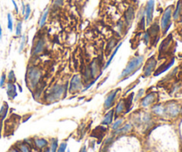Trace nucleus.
<instances>
[{
	"mask_svg": "<svg viewBox=\"0 0 182 152\" xmlns=\"http://www.w3.org/2000/svg\"><path fill=\"white\" fill-rule=\"evenodd\" d=\"M155 67H156V59L155 56H151L149 59H148V61H146V64L143 68L144 76H150L154 72V70H155Z\"/></svg>",
	"mask_w": 182,
	"mask_h": 152,
	"instance_id": "obj_7",
	"label": "nucleus"
},
{
	"mask_svg": "<svg viewBox=\"0 0 182 152\" xmlns=\"http://www.w3.org/2000/svg\"><path fill=\"white\" fill-rule=\"evenodd\" d=\"M7 77V82H11V83H16V76L14 71L12 70L9 71L8 75L6 76Z\"/></svg>",
	"mask_w": 182,
	"mask_h": 152,
	"instance_id": "obj_31",
	"label": "nucleus"
},
{
	"mask_svg": "<svg viewBox=\"0 0 182 152\" xmlns=\"http://www.w3.org/2000/svg\"><path fill=\"white\" fill-rule=\"evenodd\" d=\"M48 15H49V9H46L45 12L42 14V15L39 19V21H38V28L41 29L45 26L46 24V21H47V18H48Z\"/></svg>",
	"mask_w": 182,
	"mask_h": 152,
	"instance_id": "obj_26",
	"label": "nucleus"
},
{
	"mask_svg": "<svg viewBox=\"0 0 182 152\" xmlns=\"http://www.w3.org/2000/svg\"><path fill=\"white\" fill-rule=\"evenodd\" d=\"M6 82H7L6 74L4 72V73H2L1 77H0V87H1V88H4V86L6 85Z\"/></svg>",
	"mask_w": 182,
	"mask_h": 152,
	"instance_id": "obj_36",
	"label": "nucleus"
},
{
	"mask_svg": "<svg viewBox=\"0 0 182 152\" xmlns=\"http://www.w3.org/2000/svg\"><path fill=\"white\" fill-rule=\"evenodd\" d=\"M79 152H87V150H86V146H85V145H84V146L82 147V149L80 150V151Z\"/></svg>",
	"mask_w": 182,
	"mask_h": 152,
	"instance_id": "obj_45",
	"label": "nucleus"
},
{
	"mask_svg": "<svg viewBox=\"0 0 182 152\" xmlns=\"http://www.w3.org/2000/svg\"><path fill=\"white\" fill-rule=\"evenodd\" d=\"M134 20V8L130 6L125 12V21L128 27H130Z\"/></svg>",
	"mask_w": 182,
	"mask_h": 152,
	"instance_id": "obj_14",
	"label": "nucleus"
},
{
	"mask_svg": "<svg viewBox=\"0 0 182 152\" xmlns=\"http://www.w3.org/2000/svg\"><path fill=\"white\" fill-rule=\"evenodd\" d=\"M182 12V0H179L178 1V4H177V6H176V9L173 13V19L174 20H178L180 18V16L181 15Z\"/></svg>",
	"mask_w": 182,
	"mask_h": 152,
	"instance_id": "obj_27",
	"label": "nucleus"
},
{
	"mask_svg": "<svg viewBox=\"0 0 182 152\" xmlns=\"http://www.w3.org/2000/svg\"><path fill=\"white\" fill-rule=\"evenodd\" d=\"M8 152H21V151L18 150V148H17L16 146H14V147H12V148L8 150Z\"/></svg>",
	"mask_w": 182,
	"mask_h": 152,
	"instance_id": "obj_41",
	"label": "nucleus"
},
{
	"mask_svg": "<svg viewBox=\"0 0 182 152\" xmlns=\"http://www.w3.org/2000/svg\"><path fill=\"white\" fill-rule=\"evenodd\" d=\"M6 93L7 96L10 100H14L18 93H17V87H16L15 83H11V82H6Z\"/></svg>",
	"mask_w": 182,
	"mask_h": 152,
	"instance_id": "obj_12",
	"label": "nucleus"
},
{
	"mask_svg": "<svg viewBox=\"0 0 182 152\" xmlns=\"http://www.w3.org/2000/svg\"><path fill=\"white\" fill-rule=\"evenodd\" d=\"M125 110V104H124V100H120L119 102L117 103V105L116 107V108L114 109L115 111V115L116 117H118L120 114H122L123 111Z\"/></svg>",
	"mask_w": 182,
	"mask_h": 152,
	"instance_id": "obj_24",
	"label": "nucleus"
},
{
	"mask_svg": "<svg viewBox=\"0 0 182 152\" xmlns=\"http://www.w3.org/2000/svg\"><path fill=\"white\" fill-rule=\"evenodd\" d=\"M156 99V94L155 92H150L147 94L142 100H141V106L143 108H148L155 102Z\"/></svg>",
	"mask_w": 182,
	"mask_h": 152,
	"instance_id": "obj_13",
	"label": "nucleus"
},
{
	"mask_svg": "<svg viewBox=\"0 0 182 152\" xmlns=\"http://www.w3.org/2000/svg\"><path fill=\"white\" fill-rule=\"evenodd\" d=\"M45 47H46V41L43 37H39L35 45L33 46V49H32V52H31V55L32 56H37L38 54H40L42 52H44L45 50Z\"/></svg>",
	"mask_w": 182,
	"mask_h": 152,
	"instance_id": "obj_9",
	"label": "nucleus"
},
{
	"mask_svg": "<svg viewBox=\"0 0 182 152\" xmlns=\"http://www.w3.org/2000/svg\"><path fill=\"white\" fill-rule=\"evenodd\" d=\"M33 143L35 144L36 148L37 150H40L46 149L48 145V141L46 139H43V138H35L33 140Z\"/></svg>",
	"mask_w": 182,
	"mask_h": 152,
	"instance_id": "obj_15",
	"label": "nucleus"
},
{
	"mask_svg": "<svg viewBox=\"0 0 182 152\" xmlns=\"http://www.w3.org/2000/svg\"><path fill=\"white\" fill-rule=\"evenodd\" d=\"M68 91L67 85H59L55 84L52 87H50L45 94V100L47 103H53L57 102L62 99Z\"/></svg>",
	"mask_w": 182,
	"mask_h": 152,
	"instance_id": "obj_2",
	"label": "nucleus"
},
{
	"mask_svg": "<svg viewBox=\"0 0 182 152\" xmlns=\"http://www.w3.org/2000/svg\"><path fill=\"white\" fill-rule=\"evenodd\" d=\"M82 87H83V80H82L81 76L79 74L74 75L69 82V92L70 93H75V92L81 91Z\"/></svg>",
	"mask_w": 182,
	"mask_h": 152,
	"instance_id": "obj_5",
	"label": "nucleus"
},
{
	"mask_svg": "<svg viewBox=\"0 0 182 152\" xmlns=\"http://www.w3.org/2000/svg\"><path fill=\"white\" fill-rule=\"evenodd\" d=\"M116 45H117V39H115V38L111 39V40L108 42L107 46V53H109L111 51H113V49H115L116 46H117Z\"/></svg>",
	"mask_w": 182,
	"mask_h": 152,
	"instance_id": "obj_29",
	"label": "nucleus"
},
{
	"mask_svg": "<svg viewBox=\"0 0 182 152\" xmlns=\"http://www.w3.org/2000/svg\"><path fill=\"white\" fill-rule=\"evenodd\" d=\"M16 147L18 148V150L21 152H31V147L30 144H28L26 141H21V142H18L15 145Z\"/></svg>",
	"mask_w": 182,
	"mask_h": 152,
	"instance_id": "obj_20",
	"label": "nucleus"
},
{
	"mask_svg": "<svg viewBox=\"0 0 182 152\" xmlns=\"http://www.w3.org/2000/svg\"><path fill=\"white\" fill-rule=\"evenodd\" d=\"M64 0H53V7H60L62 5Z\"/></svg>",
	"mask_w": 182,
	"mask_h": 152,
	"instance_id": "obj_40",
	"label": "nucleus"
},
{
	"mask_svg": "<svg viewBox=\"0 0 182 152\" xmlns=\"http://www.w3.org/2000/svg\"><path fill=\"white\" fill-rule=\"evenodd\" d=\"M18 87H19V90H20V92H22V88H21V86L20 85H18Z\"/></svg>",
	"mask_w": 182,
	"mask_h": 152,
	"instance_id": "obj_48",
	"label": "nucleus"
},
{
	"mask_svg": "<svg viewBox=\"0 0 182 152\" xmlns=\"http://www.w3.org/2000/svg\"><path fill=\"white\" fill-rule=\"evenodd\" d=\"M2 37H3V30H2V27H1V24H0V42L2 40Z\"/></svg>",
	"mask_w": 182,
	"mask_h": 152,
	"instance_id": "obj_46",
	"label": "nucleus"
},
{
	"mask_svg": "<svg viewBox=\"0 0 182 152\" xmlns=\"http://www.w3.org/2000/svg\"><path fill=\"white\" fill-rule=\"evenodd\" d=\"M90 70H91V76L93 78L100 77L102 75V70H101V63L99 61V59H94L91 61L90 66Z\"/></svg>",
	"mask_w": 182,
	"mask_h": 152,
	"instance_id": "obj_8",
	"label": "nucleus"
},
{
	"mask_svg": "<svg viewBox=\"0 0 182 152\" xmlns=\"http://www.w3.org/2000/svg\"><path fill=\"white\" fill-rule=\"evenodd\" d=\"M144 62V56L143 55H138L135 57H133L129 62L127 63L126 67L123 70L121 75L119 76L118 79H120L119 82H123L129 78L130 76L134 75L137 71L142 67Z\"/></svg>",
	"mask_w": 182,
	"mask_h": 152,
	"instance_id": "obj_1",
	"label": "nucleus"
},
{
	"mask_svg": "<svg viewBox=\"0 0 182 152\" xmlns=\"http://www.w3.org/2000/svg\"><path fill=\"white\" fill-rule=\"evenodd\" d=\"M31 15V7L30 4H27L26 5V9H25V13H24V20L25 21H28L30 19Z\"/></svg>",
	"mask_w": 182,
	"mask_h": 152,
	"instance_id": "obj_34",
	"label": "nucleus"
},
{
	"mask_svg": "<svg viewBox=\"0 0 182 152\" xmlns=\"http://www.w3.org/2000/svg\"><path fill=\"white\" fill-rule=\"evenodd\" d=\"M142 40H143V42H144L146 45H148V44H149V42H150V40H151V37H150V35H149V33H148V31L144 33V36H143Z\"/></svg>",
	"mask_w": 182,
	"mask_h": 152,
	"instance_id": "obj_37",
	"label": "nucleus"
},
{
	"mask_svg": "<svg viewBox=\"0 0 182 152\" xmlns=\"http://www.w3.org/2000/svg\"><path fill=\"white\" fill-rule=\"evenodd\" d=\"M171 14H172V6H169L164 10L162 18H161V30L163 31V34H165L167 31L169 30L171 26Z\"/></svg>",
	"mask_w": 182,
	"mask_h": 152,
	"instance_id": "obj_4",
	"label": "nucleus"
},
{
	"mask_svg": "<svg viewBox=\"0 0 182 152\" xmlns=\"http://www.w3.org/2000/svg\"><path fill=\"white\" fill-rule=\"evenodd\" d=\"M153 112L156 115H163L165 111V108L162 105H155L152 108Z\"/></svg>",
	"mask_w": 182,
	"mask_h": 152,
	"instance_id": "obj_28",
	"label": "nucleus"
},
{
	"mask_svg": "<svg viewBox=\"0 0 182 152\" xmlns=\"http://www.w3.org/2000/svg\"><path fill=\"white\" fill-rule=\"evenodd\" d=\"M154 10H155V0H148L146 5L145 9H144L147 26H149L152 23L153 16H154Z\"/></svg>",
	"mask_w": 182,
	"mask_h": 152,
	"instance_id": "obj_6",
	"label": "nucleus"
},
{
	"mask_svg": "<svg viewBox=\"0 0 182 152\" xmlns=\"http://www.w3.org/2000/svg\"><path fill=\"white\" fill-rule=\"evenodd\" d=\"M120 92V89H116L114 91L110 92L107 96L106 100L104 102V108L105 109H108L110 108L111 107L113 106L114 102H115V100H116V97L117 95V93Z\"/></svg>",
	"mask_w": 182,
	"mask_h": 152,
	"instance_id": "obj_11",
	"label": "nucleus"
},
{
	"mask_svg": "<svg viewBox=\"0 0 182 152\" xmlns=\"http://www.w3.org/2000/svg\"><path fill=\"white\" fill-rule=\"evenodd\" d=\"M8 110H9V106L7 102H4L3 105L0 108V119L5 120V118L7 117L8 114Z\"/></svg>",
	"mask_w": 182,
	"mask_h": 152,
	"instance_id": "obj_25",
	"label": "nucleus"
},
{
	"mask_svg": "<svg viewBox=\"0 0 182 152\" xmlns=\"http://www.w3.org/2000/svg\"><path fill=\"white\" fill-rule=\"evenodd\" d=\"M122 123H123V119L120 118V119H117V121L115 122L113 125H112V129L114 130V131H116L117 129H118L120 126H121Z\"/></svg>",
	"mask_w": 182,
	"mask_h": 152,
	"instance_id": "obj_38",
	"label": "nucleus"
},
{
	"mask_svg": "<svg viewBox=\"0 0 182 152\" xmlns=\"http://www.w3.org/2000/svg\"><path fill=\"white\" fill-rule=\"evenodd\" d=\"M7 28L10 31H13L14 29V21H13V17L11 15V14L7 15Z\"/></svg>",
	"mask_w": 182,
	"mask_h": 152,
	"instance_id": "obj_32",
	"label": "nucleus"
},
{
	"mask_svg": "<svg viewBox=\"0 0 182 152\" xmlns=\"http://www.w3.org/2000/svg\"><path fill=\"white\" fill-rule=\"evenodd\" d=\"M133 97H134V93L132 92L125 100H124V104H125V113H128L131 110V108L133 105Z\"/></svg>",
	"mask_w": 182,
	"mask_h": 152,
	"instance_id": "obj_22",
	"label": "nucleus"
},
{
	"mask_svg": "<svg viewBox=\"0 0 182 152\" xmlns=\"http://www.w3.org/2000/svg\"><path fill=\"white\" fill-rule=\"evenodd\" d=\"M133 129V125L131 124H126L124 125L123 127H119L118 129H117L115 131V134H127L128 132H130Z\"/></svg>",
	"mask_w": 182,
	"mask_h": 152,
	"instance_id": "obj_23",
	"label": "nucleus"
},
{
	"mask_svg": "<svg viewBox=\"0 0 182 152\" xmlns=\"http://www.w3.org/2000/svg\"><path fill=\"white\" fill-rule=\"evenodd\" d=\"M51 152H57L58 150V139H53V142L51 145Z\"/></svg>",
	"mask_w": 182,
	"mask_h": 152,
	"instance_id": "obj_35",
	"label": "nucleus"
},
{
	"mask_svg": "<svg viewBox=\"0 0 182 152\" xmlns=\"http://www.w3.org/2000/svg\"><path fill=\"white\" fill-rule=\"evenodd\" d=\"M171 44H172V35H169L160 45V47H159V56L167 53L169 52L171 46Z\"/></svg>",
	"mask_w": 182,
	"mask_h": 152,
	"instance_id": "obj_10",
	"label": "nucleus"
},
{
	"mask_svg": "<svg viewBox=\"0 0 182 152\" xmlns=\"http://www.w3.org/2000/svg\"><path fill=\"white\" fill-rule=\"evenodd\" d=\"M42 77V70L40 68L36 66H30L28 68L26 73V85L30 87L31 91L35 90L40 82Z\"/></svg>",
	"mask_w": 182,
	"mask_h": 152,
	"instance_id": "obj_3",
	"label": "nucleus"
},
{
	"mask_svg": "<svg viewBox=\"0 0 182 152\" xmlns=\"http://www.w3.org/2000/svg\"><path fill=\"white\" fill-rule=\"evenodd\" d=\"M66 150H67V143L62 142L61 145L58 147L57 152H66Z\"/></svg>",
	"mask_w": 182,
	"mask_h": 152,
	"instance_id": "obj_39",
	"label": "nucleus"
},
{
	"mask_svg": "<svg viewBox=\"0 0 182 152\" xmlns=\"http://www.w3.org/2000/svg\"><path fill=\"white\" fill-rule=\"evenodd\" d=\"M114 114H115L114 109L109 110V111L106 114V116L104 117V118H103V120H102V122H101V124L104 125H110V124L113 122V119H114Z\"/></svg>",
	"mask_w": 182,
	"mask_h": 152,
	"instance_id": "obj_19",
	"label": "nucleus"
},
{
	"mask_svg": "<svg viewBox=\"0 0 182 152\" xmlns=\"http://www.w3.org/2000/svg\"><path fill=\"white\" fill-rule=\"evenodd\" d=\"M22 5H21V13H22V15H24V13H25V9H26V5H24V3L22 2V4H21Z\"/></svg>",
	"mask_w": 182,
	"mask_h": 152,
	"instance_id": "obj_43",
	"label": "nucleus"
},
{
	"mask_svg": "<svg viewBox=\"0 0 182 152\" xmlns=\"http://www.w3.org/2000/svg\"><path fill=\"white\" fill-rule=\"evenodd\" d=\"M12 2H13V5H14V10H15V12L18 14V13H19V8H18V5H17V4H16L15 0H12Z\"/></svg>",
	"mask_w": 182,
	"mask_h": 152,
	"instance_id": "obj_42",
	"label": "nucleus"
},
{
	"mask_svg": "<svg viewBox=\"0 0 182 152\" xmlns=\"http://www.w3.org/2000/svg\"><path fill=\"white\" fill-rule=\"evenodd\" d=\"M173 63H174V59H171V61H169L168 63L166 64H164V65H162V67H160L155 73H154V76H159L160 74H162V73H164V72H165L166 70H168L172 65H173Z\"/></svg>",
	"mask_w": 182,
	"mask_h": 152,
	"instance_id": "obj_17",
	"label": "nucleus"
},
{
	"mask_svg": "<svg viewBox=\"0 0 182 152\" xmlns=\"http://www.w3.org/2000/svg\"><path fill=\"white\" fill-rule=\"evenodd\" d=\"M21 32H22V21H20L17 22L15 28V35L17 37H21Z\"/></svg>",
	"mask_w": 182,
	"mask_h": 152,
	"instance_id": "obj_33",
	"label": "nucleus"
},
{
	"mask_svg": "<svg viewBox=\"0 0 182 152\" xmlns=\"http://www.w3.org/2000/svg\"><path fill=\"white\" fill-rule=\"evenodd\" d=\"M159 31H160V27L158 26V24L155 23L153 24L151 27L149 28V30L148 31V32L149 33L150 37L152 38H156L158 39V33H159Z\"/></svg>",
	"mask_w": 182,
	"mask_h": 152,
	"instance_id": "obj_18",
	"label": "nucleus"
},
{
	"mask_svg": "<svg viewBox=\"0 0 182 152\" xmlns=\"http://www.w3.org/2000/svg\"><path fill=\"white\" fill-rule=\"evenodd\" d=\"M167 113L170 114L171 116H177L180 112V108L177 106L175 103H171L169 106L167 107Z\"/></svg>",
	"mask_w": 182,
	"mask_h": 152,
	"instance_id": "obj_21",
	"label": "nucleus"
},
{
	"mask_svg": "<svg viewBox=\"0 0 182 152\" xmlns=\"http://www.w3.org/2000/svg\"><path fill=\"white\" fill-rule=\"evenodd\" d=\"M28 41V38L25 35L21 36V44H20V47H19V52L20 53H22L24 48H25V46H26V43Z\"/></svg>",
	"mask_w": 182,
	"mask_h": 152,
	"instance_id": "obj_30",
	"label": "nucleus"
},
{
	"mask_svg": "<svg viewBox=\"0 0 182 152\" xmlns=\"http://www.w3.org/2000/svg\"><path fill=\"white\" fill-rule=\"evenodd\" d=\"M122 45H123V42H120L117 46H116V48L112 51V53H111V55H110V57H109V59L107 61L106 64L104 65V67L102 68V70H107L108 67H109V65L112 63V61H113V60H114V58H115V56H116V54L117 53V52H118V50L120 49V47L122 46Z\"/></svg>",
	"mask_w": 182,
	"mask_h": 152,
	"instance_id": "obj_16",
	"label": "nucleus"
},
{
	"mask_svg": "<svg viewBox=\"0 0 182 152\" xmlns=\"http://www.w3.org/2000/svg\"><path fill=\"white\" fill-rule=\"evenodd\" d=\"M44 152H51V150H50V148H47L46 147V149H45V151Z\"/></svg>",
	"mask_w": 182,
	"mask_h": 152,
	"instance_id": "obj_47",
	"label": "nucleus"
},
{
	"mask_svg": "<svg viewBox=\"0 0 182 152\" xmlns=\"http://www.w3.org/2000/svg\"><path fill=\"white\" fill-rule=\"evenodd\" d=\"M3 121L2 119H0V138H1V134H2V130H3Z\"/></svg>",
	"mask_w": 182,
	"mask_h": 152,
	"instance_id": "obj_44",
	"label": "nucleus"
}]
</instances>
